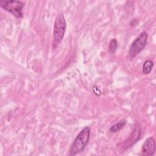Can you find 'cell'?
Returning a JSON list of instances; mask_svg holds the SVG:
<instances>
[{
  "label": "cell",
  "mask_w": 156,
  "mask_h": 156,
  "mask_svg": "<svg viewBox=\"0 0 156 156\" xmlns=\"http://www.w3.org/2000/svg\"><path fill=\"white\" fill-rule=\"evenodd\" d=\"M126 122H127L126 121L124 120V119L121 120L119 122H118L117 123H116L114 125L112 126L109 130L112 132H113V133L116 132L118 130H119L121 129H122L125 126V125L126 124Z\"/></svg>",
  "instance_id": "8"
},
{
  "label": "cell",
  "mask_w": 156,
  "mask_h": 156,
  "mask_svg": "<svg viewBox=\"0 0 156 156\" xmlns=\"http://www.w3.org/2000/svg\"><path fill=\"white\" fill-rule=\"evenodd\" d=\"M155 152V142L153 137L147 138L141 147L142 155L144 156L153 155Z\"/></svg>",
  "instance_id": "5"
},
{
  "label": "cell",
  "mask_w": 156,
  "mask_h": 156,
  "mask_svg": "<svg viewBox=\"0 0 156 156\" xmlns=\"http://www.w3.org/2000/svg\"><path fill=\"white\" fill-rule=\"evenodd\" d=\"M118 41L116 38H113L109 43L108 51L110 53H114L118 48Z\"/></svg>",
  "instance_id": "9"
},
{
  "label": "cell",
  "mask_w": 156,
  "mask_h": 156,
  "mask_svg": "<svg viewBox=\"0 0 156 156\" xmlns=\"http://www.w3.org/2000/svg\"><path fill=\"white\" fill-rule=\"evenodd\" d=\"M147 34L146 32H143L133 41L129 50V56L131 59L144 49L147 44Z\"/></svg>",
  "instance_id": "3"
},
{
  "label": "cell",
  "mask_w": 156,
  "mask_h": 156,
  "mask_svg": "<svg viewBox=\"0 0 156 156\" xmlns=\"http://www.w3.org/2000/svg\"><path fill=\"white\" fill-rule=\"evenodd\" d=\"M154 66V62L151 60H147L144 61L143 65V69H142V73L145 74H149Z\"/></svg>",
  "instance_id": "7"
},
{
  "label": "cell",
  "mask_w": 156,
  "mask_h": 156,
  "mask_svg": "<svg viewBox=\"0 0 156 156\" xmlns=\"http://www.w3.org/2000/svg\"><path fill=\"white\" fill-rule=\"evenodd\" d=\"M91 130L89 127L86 126L76 136L69 149V155H76L82 152L87 146L90 138Z\"/></svg>",
  "instance_id": "1"
},
{
  "label": "cell",
  "mask_w": 156,
  "mask_h": 156,
  "mask_svg": "<svg viewBox=\"0 0 156 156\" xmlns=\"http://www.w3.org/2000/svg\"><path fill=\"white\" fill-rule=\"evenodd\" d=\"M0 6L17 18H21L23 16V9L24 4L21 1L13 0L2 1L0 2Z\"/></svg>",
  "instance_id": "4"
},
{
  "label": "cell",
  "mask_w": 156,
  "mask_h": 156,
  "mask_svg": "<svg viewBox=\"0 0 156 156\" xmlns=\"http://www.w3.org/2000/svg\"><path fill=\"white\" fill-rule=\"evenodd\" d=\"M140 138V130L138 127H136L132 131V133L129 136V137L127 139L126 141L124 142V146L122 147H125V149L130 147L132 145H133Z\"/></svg>",
  "instance_id": "6"
},
{
  "label": "cell",
  "mask_w": 156,
  "mask_h": 156,
  "mask_svg": "<svg viewBox=\"0 0 156 156\" xmlns=\"http://www.w3.org/2000/svg\"><path fill=\"white\" fill-rule=\"evenodd\" d=\"M66 29V22L63 13H58L55 19L53 30V47L57 48L62 43Z\"/></svg>",
  "instance_id": "2"
}]
</instances>
